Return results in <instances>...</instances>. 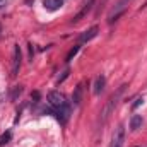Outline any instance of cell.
Masks as SVG:
<instances>
[{"mask_svg":"<svg viewBox=\"0 0 147 147\" xmlns=\"http://www.w3.org/2000/svg\"><path fill=\"white\" fill-rule=\"evenodd\" d=\"M125 87L127 86H121L115 94H111L110 99L106 101V105L103 106V111H101V116H99V121L101 123H105L106 120H108V116H110L111 113H113V110H115V106H116V103H118V99L121 98V94H123V91H125Z\"/></svg>","mask_w":147,"mask_h":147,"instance_id":"obj_1","label":"cell"},{"mask_svg":"<svg viewBox=\"0 0 147 147\" xmlns=\"http://www.w3.org/2000/svg\"><path fill=\"white\" fill-rule=\"evenodd\" d=\"M48 103L55 108V110H65V108H70L65 94H62L60 91H51L48 92Z\"/></svg>","mask_w":147,"mask_h":147,"instance_id":"obj_2","label":"cell"},{"mask_svg":"<svg viewBox=\"0 0 147 147\" xmlns=\"http://www.w3.org/2000/svg\"><path fill=\"white\" fill-rule=\"evenodd\" d=\"M123 142H125V127H123V123H120L111 135L110 147H123Z\"/></svg>","mask_w":147,"mask_h":147,"instance_id":"obj_3","label":"cell"},{"mask_svg":"<svg viewBox=\"0 0 147 147\" xmlns=\"http://www.w3.org/2000/svg\"><path fill=\"white\" fill-rule=\"evenodd\" d=\"M130 2H132V0H120V2L115 5V9L111 10L110 16H108V22H110V24H111V22H115V21H116V19H118V17H120L123 12H125L127 5H128Z\"/></svg>","mask_w":147,"mask_h":147,"instance_id":"obj_4","label":"cell"},{"mask_svg":"<svg viewBox=\"0 0 147 147\" xmlns=\"http://www.w3.org/2000/svg\"><path fill=\"white\" fill-rule=\"evenodd\" d=\"M19 69H21V48H19V45H16L14 57H12V75L14 77L19 74Z\"/></svg>","mask_w":147,"mask_h":147,"instance_id":"obj_5","label":"cell"},{"mask_svg":"<svg viewBox=\"0 0 147 147\" xmlns=\"http://www.w3.org/2000/svg\"><path fill=\"white\" fill-rule=\"evenodd\" d=\"M43 7L48 12H55L63 7V0H43Z\"/></svg>","mask_w":147,"mask_h":147,"instance_id":"obj_6","label":"cell"},{"mask_svg":"<svg viewBox=\"0 0 147 147\" xmlns=\"http://www.w3.org/2000/svg\"><path fill=\"white\" fill-rule=\"evenodd\" d=\"M98 33H99V29H98V26H94V28H91V29H87V31H84L80 36H79V43H86V41H91L92 38L98 36Z\"/></svg>","mask_w":147,"mask_h":147,"instance_id":"obj_7","label":"cell"},{"mask_svg":"<svg viewBox=\"0 0 147 147\" xmlns=\"http://www.w3.org/2000/svg\"><path fill=\"white\" fill-rule=\"evenodd\" d=\"M92 5H94V0H89V2H87V3H86L84 7H82V10H80V12H79V14H77V16H75V17L72 19L74 24H75V22H79L80 19H84V17H86V16L89 14V10L92 9Z\"/></svg>","mask_w":147,"mask_h":147,"instance_id":"obj_8","label":"cell"},{"mask_svg":"<svg viewBox=\"0 0 147 147\" xmlns=\"http://www.w3.org/2000/svg\"><path fill=\"white\" fill-rule=\"evenodd\" d=\"M105 84H106V79H105V75H99V77H96V80H94V94H96V96H99V94L103 92V89H105Z\"/></svg>","mask_w":147,"mask_h":147,"instance_id":"obj_9","label":"cell"},{"mask_svg":"<svg viewBox=\"0 0 147 147\" xmlns=\"http://www.w3.org/2000/svg\"><path fill=\"white\" fill-rule=\"evenodd\" d=\"M142 125H144V118H142L140 115H132V118H130V128L135 132V130H139Z\"/></svg>","mask_w":147,"mask_h":147,"instance_id":"obj_10","label":"cell"},{"mask_svg":"<svg viewBox=\"0 0 147 147\" xmlns=\"http://www.w3.org/2000/svg\"><path fill=\"white\" fill-rule=\"evenodd\" d=\"M80 96H82V84H79V86L75 87V92H74V96H72L74 105H79V103H80Z\"/></svg>","mask_w":147,"mask_h":147,"instance_id":"obj_11","label":"cell"},{"mask_svg":"<svg viewBox=\"0 0 147 147\" xmlns=\"http://www.w3.org/2000/svg\"><path fill=\"white\" fill-rule=\"evenodd\" d=\"M10 139H12V134H10V132L2 134V135H0V147H3L5 144H9V142H10Z\"/></svg>","mask_w":147,"mask_h":147,"instance_id":"obj_12","label":"cell"},{"mask_svg":"<svg viewBox=\"0 0 147 147\" xmlns=\"http://www.w3.org/2000/svg\"><path fill=\"white\" fill-rule=\"evenodd\" d=\"M79 48H80V46H79V45H77V46H74L72 50H70V51H69V55H67V58H65V60H67V62H70V60H72L74 57H75V55H77V51H79Z\"/></svg>","mask_w":147,"mask_h":147,"instance_id":"obj_13","label":"cell"},{"mask_svg":"<svg viewBox=\"0 0 147 147\" xmlns=\"http://www.w3.org/2000/svg\"><path fill=\"white\" fill-rule=\"evenodd\" d=\"M140 105H144V98H137V99H135V103L132 105V110H137Z\"/></svg>","mask_w":147,"mask_h":147,"instance_id":"obj_14","label":"cell"},{"mask_svg":"<svg viewBox=\"0 0 147 147\" xmlns=\"http://www.w3.org/2000/svg\"><path fill=\"white\" fill-rule=\"evenodd\" d=\"M7 5V0H0V9H3Z\"/></svg>","mask_w":147,"mask_h":147,"instance_id":"obj_15","label":"cell"},{"mask_svg":"<svg viewBox=\"0 0 147 147\" xmlns=\"http://www.w3.org/2000/svg\"><path fill=\"white\" fill-rule=\"evenodd\" d=\"M135 147H142V146H135Z\"/></svg>","mask_w":147,"mask_h":147,"instance_id":"obj_16","label":"cell"}]
</instances>
